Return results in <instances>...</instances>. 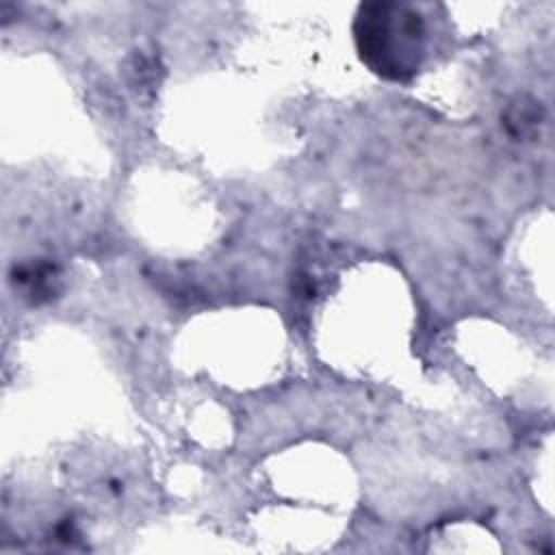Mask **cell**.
I'll use <instances>...</instances> for the list:
<instances>
[{"label":"cell","mask_w":555,"mask_h":555,"mask_svg":"<svg viewBox=\"0 0 555 555\" xmlns=\"http://www.w3.org/2000/svg\"><path fill=\"white\" fill-rule=\"evenodd\" d=\"M353 39L371 72L388 80H408L421 67L427 28L412 4L366 2L358 7Z\"/></svg>","instance_id":"cell-1"}]
</instances>
